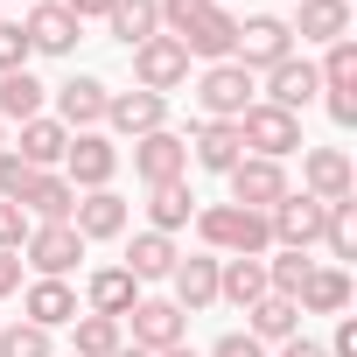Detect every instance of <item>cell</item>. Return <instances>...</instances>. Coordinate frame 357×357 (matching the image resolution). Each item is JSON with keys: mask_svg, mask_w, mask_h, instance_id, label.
I'll use <instances>...</instances> for the list:
<instances>
[{"mask_svg": "<svg viewBox=\"0 0 357 357\" xmlns=\"http://www.w3.org/2000/svg\"><path fill=\"white\" fill-rule=\"evenodd\" d=\"M63 8H70L77 22H105V15H112V0H63Z\"/></svg>", "mask_w": 357, "mask_h": 357, "instance_id": "f6af8a7d", "label": "cell"}, {"mask_svg": "<svg viewBox=\"0 0 357 357\" xmlns=\"http://www.w3.org/2000/svg\"><path fill=\"white\" fill-rule=\"evenodd\" d=\"M43 105H50V84H36L29 70L0 77V126H29V119H43Z\"/></svg>", "mask_w": 357, "mask_h": 357, "instance_id": "83f0119b", "label": "cell"}, {"mask_svg": "<svg viewBox=\"0 0 357 357\" xmlns=\"http://www.w3.org/2000/svg\"><path fill=\"white\" fill-rule=\"evenodd\" d=\"M197 238H204V252H218V259H266V252H273L266 211H245V204H204V211H197Z\"/></svg>", "mask_w": 357, "mask_h": 357, "instance_id": "6da1fadb", "label": "cell"}, {"mask_svg": "<svg viewBox=\"0 0 357 357\" xmlns=\"http://www.w3.org/2000/svg\"><path fill=\"white\" fill-rule=\"evenodd\" d=\"M287 56H294V29H287V15H245V22H238V43H231V63H238V70L266 77V70L287 63Z\"/></svg>", "mask_w": 357, "mask_h": 357, "instance_id": "3957f363", "label": "cell"}, {"mask_svg": "<svg viewBox=\"0 0 357 357\" xmlns=\"http://www.w3.org/2000/svg\"><path fill=\"white\" fill-rule=\"evenodd\" d=\"M211 357H266V343H252L245 329H225V336L211 343Z\"/></svg>", "mask_w": 357, "mask_h": 357, "instance_id": "60d3db41", "label": "cell"}, {"mask_svg": "<svg viewBox=\"0 0 357 357\" xmlns=\"http://www.w3.org/2000/svg\"><path fill=\"white\" fill-rule=\"evenodd\" d=\"M322 350H329V357H357V322H350V315H336V336H329Z\"/></svg>", "mask_w": 357, "mask_h": 357, "instance_id": "7bdbcfd3", "label": "cell"}, {"mask_svg": "<svg viewBox=\"0 0 357 357\" xmlns=\"http://www.w3.org/2000/svg\"><path fill=\"white\" fill-rule=\"evenodd\" d=\"M308 266H315L308 252H280V245H273V252H266V294H287V301H294V287L308 280Z\"/></svg>", "mask_w": 357, "mask_h": 357, "instance_id": "e575fe53", "label": "cell"}, {"mask_svg": "<svg viewBox=\"0 0 357 357\" xmlns=\"http://www.w3.org/2000/svg\"><path fill=\"white\" fill-rule=\"evenodd\" d=\"M0 357H56V343L36 322H0Z\"/></svg>", "mask_w": 357, "mask_h": 357, "instance_id": "d590c367", "label": "cell"}, {"mask_svg": "<svg viewBox=\"0 0 357 357\" xmlns=\"http://www.w3.org/2000/svg\"><path fill=\"white\" fill-rule=\"evenodd\" d=\"M133 175L147 190H161V183H183L190 175V140L175 133V126H161V133H140L133 140Z\"/></svg>", "mask_w": 357, "mask_h": 357, "instance_id": "9c48e42d", "label": "cell"}, {"mask_svg": "<svg viewBox=\"0 0 357 357\" xmlns=\"http://www.w3.org/2000/svg\"><path fill=\"white\" fill-rule=\"evenodd\" d=\"M105 105H112V84L91 77V70H77V77L56 84V119H63L70 133H98V126H105Z\"/></svg>", "mask_w": 357, "mask_h": 357, "instance_id": "30bf717a", "label": "cell"}, {"mask_svg": "<svg viewBox=\"0 0 357 357\" xmlns=\"http://www.w3.org/2000/svg\"><path fill=\"white\" fill-rule=\"evenodd\" d=\"M301 197L315 204H350L357 197V168L343 147H301Z\"/></svg>", "mask_w": 357, "mask_h": 357, "instance_id": "52a82bcc", "label": "cell"}, {"mask_svg": "<svg viewBox=\"0 0 357 357\" xmlns=\"http://www.w3.org/2000/svg\"><path fill=\"white\" fill-rule=\"evenodd\" d=\"M29 231H36V225H29V211L0 197V252H22V245H29Z\"/></svg>", "mask_w": 357, "mask_h": 357, "instance_id": "f35d334b", "label": "cell"}, {"mask_svg": "<svg viewBox=\"0 0 357 357\" xmlns=\"http://www.w3.org/2000/svg\"><path fill=\"white\" fill-rule=\"evenodd\" d=\"M231 126H238L245 154H259V161H280V154H301V147H308V140H301V112H280V105H266V98H252Z\"/></svg>", "mask_w": 357, "mask_h": 357, "instance_id": "7a4b0ae2", "label": "cell"}, {"mask_svg": "<svg viewBox=\"0 0 357 357\" xmlns=\"http://www.w3.org/2000/svg\"><path fill=\"white\" fill-rule=\"evenodd\" d=\"M245 336H252V343H287V336H301V308H294L287 294H259V301L245 308Z\"/></svg>", "mask_w": 357, "mask_h": 357, "instance_id": "484cf974", "label": "cell"}, {"mask_svg": "<svg viewBox=\"0 0 357 357\" xmlns=\"http://www.w3.org/2000/svg\"><path fill=\"white\" fill-rule=\"evenodd\" d=\"M77 259H84V238L70 225H36L29 245H22V266H36V280H63Z\"/></svg>", "mask_w": 357, "mask_h": 357, "instance_id": "7c38bea8", "label": "cell"}, {"mask_svg": "<svg viewBox=\"0 0 357 357\" xmlns=\"http://www.w3.org/2000/svg\"><path fill=\"white\" fill-rule=\"evenodd\" d=\"M259 98H266V105H280V112H301V105H315V98H322V77H315V63H308V56H287V63H273V70L259 77Z\"/></svg>", "mask_w": 357, "mask_h": 357, "instance_id": "9a60e30c", "label": "cell"}, {"mask_svg": "<svg viewBox=\"0 0 357 357\" xmlns=\"http://www.w3.org/2000/svg\"><path fill=\"white\" fill-rule=\"evenodd\" d=\"M252 98H259V77L252 70H238V63H204L197 70V112L204 119H238Z\"/></svg>", "mask_w": 357, "mask_h": 357, "instance_id": "5b68a950", "label": "cell"}, {"mask_svg": "<svg viewBox=\"0 0 357 357\" xmlns=\"http://www.w3.org/2000/svg\"><path fill=\"white\" fill-rule=\"evenodd\" d=\"M105 29H112V43L140 50V43H154V36H161V8H154V0H112Z\"/></svg>", "mask_w": 357, "mask_h": 357, "instance_id": "4dcf8cb0", "label": "cell"}, {"mask_svg": "<svg viewBox=\"0 0 357 357\" xmlns=\"http://www.w3.org/2000/svg\"><path fill=\"white\" fill-rule=\"evenodd\" d=\"M29 175H36V168H29V161H22V154L8 147V154H0V197H8V204H22V190H29Z\"/></svg>", "mask_w": 357, "mask_h": 357, "instance_id": "ab89813d", "label": "cell"}, {"mask_svg": "<svg viewBox=\"0 0 357 357\" xmlns=\"http://www.w3.org/2000/svg\"><path fill=\"white\" fill-rule=\"evenodd\" d=\"M119 329H133V350H147V357H161V350H175V343H190V315L175 308L168 294H140L133 315H126Z\"/></svg>", "mask_w": 357, "mask_h": 357, "instance_id": "277c9868", "label": "cell"}, {"mask_svg": "<svg viewBox=\"0 0 357 357\" xmlns=\"http://www.w3.org/2000/svg\"><path fill=\"white\" fill-rule=\"evenodd\" d=\"M112 175H119V147L105 133H70L63 147V183L84 197V190H112Z\"/></svg>", "mask_w": 357, "mask_h": 357, "instance_id": "ba28073f", "label": "cell"}, {"mask_svg": "<svg viewBox=\"0 0 357 357\" xmlns=\"http://www.w3.org/2000/svg\"><path fill=\"white\" fill-rule=\"evenodd\" d=\"M322 105H329L336 126H357V84H350V91H322Z\"/></svg>", "mask_w": 357, "mask_h": 357, "instance_id": "b9f144b4", "label": "cell"}, {"mask_svg": "<svg viewBox=\"0 0 357 357\" xmlns=\"http://www.w3.org/2000/svg\"><path fill=\"white\" fill-rule=\"evenodd\" d=\"M29 36H22V22H0V77H8V70H29Z\"/></svg>", "mask_w": 357, "mask_h": 357, "instance_id": "74e56055", "label": "cell"}, {"mask_svg": "<svg viewBox=\"0 0 357 357\" xmlns=\"http://www.w3.org/2000/svg\"><path fill=\"white\" fill-rule=\"evenodd\" d=\"M266 225H273V245H280V252H308V245L322 238V204L301 197V190H287V197L266 211Z\"/></svg>", "mask_w": 357, "mask_h": 357, "instance_id": "5bb4252c", "label": "cell"}, {"mask_svg": "<svg viewBox=\"0 0 357 357\" xmlns=\"http://www.w3.org/2000/svg\"><path fill=\"white\" fill-rule=\"evenodd\" d=\"M315 77H322V91H350V84H357V43H350V36L329 43V56L315 63Z\"/></svg>", "mask_w": 357, "mask_h": 357, "instance_id": "8d00e7d4", "label": "cell"}, {"mask_svg": "<svg viewBox=\"0 0 357 357\" xmlns=\"http://www.w3.org/2000/svg\"><path fill=\"white\" fill-rule=\"evenodd\" d=\"M0 154H8V126H0Z\"/></svg>", "mask_w": 357, "mask_h": 357, "instance_id": "681fc988", "label": "cell"}, {"mask_svg": "<svg viewBox=\"0 0 357 357\" xmlns=\"http://www.w3.org/2000/svg\"><path fill=\"white\" fill-rule=\"evenodd\" d=\"M183 225H197V197H190V183H161V190H147V231L175 238Z\"/></svg>", "mask_w": 357, "mask_h": 357, "instance_id": "4316f807", "label": "cell"}, {"mask_svg": "<svg viewBox=\"0 0 357 357\" xmlns=\"http://www.w3.org/2000/svg\"><path fill=\"white\" fill-rule=\"evenodd\" d=\"M322 245H329V259H357V197L322 204Z\"/></svg>", "mask_w": 357, "mask_h": 357, "instance_id": "836d02e7", "label": "cell"}, {"mask_svg": "<svg viewBox=\"0 0 357 357\" xmlns=\"http://www.w3.org/2000/svg\"><path fill=\"white\" fill-rule=\"evenodd\" d=\"M294 308L301 315H343L350 308V273L343 266H308V280L294 287Z\"/></svg>", "mask_w": 357, "mask_h": 357, "instance_id": "d4e9b609", "label": "cell"}, {"mask_svg": "<svg viewBox=\"0 0 357 357\" xmlns=\"http://www.w3.org/2000/svg\"><path fill=\"white\" fill-rule=\"evenodd\" d=\"M70 231L91 245V238H126V197L119 190H84L70 204Z\"/></svg>", "mask_w": 357, "mask_h": 357, "instance_id": "d6986e66", "label": "cell"}, {"mask_svg": "<svg viewBox=\"0 0 357 357\" xmlns=\"http://www.w3.org/2000/svg\"><path fill=\"white\" fill-rule=\"evenodd\" d=\"M168 301L183 308V315H197V308H211L218 301V252H183L175 259V273H168Z\"/></svg>", "mask_w": 357, "mask_h": 357, "instance_id": "ffe728a7", "label": "cell"}, {"mask_svg": "<svg viewBox=\"0 0 357 357\" xmlns=\"http://www.w3.org/2000/svg\"><path fill=\"white\" fill-rule=\"evenodd\" d=\"M175 259H183V252H175V238H161V231H133V245H126V273H133L140 287H147V280H168Z\"/></svg>", "mask_w": 357, "mask_h": 357, "instance_id": "f1b7e54d", "label": "cell"}, {"mask_svg": "<svg viewBox=\"0 0 357 357\" xmlns=\"http://www.w3.org/2000/svg\"><path fill=\"white\" fill-rule=\"evenodd\" d=\"M301 43H343L350 36V0H294V22H287Z\"/></svg>", "mask_w": 357, "mask_h": 357, "instance_id": "cb8c5ba5", "label": "cell"}, {"mask_svg": "<svg viewBox=\"0 0 357 357\" xmlns=\"http://www.w3.org/2000/svg\"><path fill=\"white\" fill-rule=\"evenodd\" d=\"M175 43H183L190 50V63H231V43H238V15L225 8V0H211V8L183 29V36H175Z\"/></svg>", "mask_w": 357, "mask_h": 357, "instance_id": "8fae6325", "label": "cell"}, {"mask_svg": "<svg viewBox=\"0 0 357 357\" xmlns=\"http://www.w3.org/2000/svg\"><path fill=\"white\" fill-rule=\"evenodd\" d=\"M112 357H147V350H133V343H119V350H112Z\"/></svg>", "mask_w": 357, "mask_h": 357, "instance_id": "c3c4849f", "label": "cell"}, {"mask_svg": "<svg viewBox=\"0 0 357 357\" xmlns=\"http://www.w3.org/2000/svg\"><path fill=\"white\" fill-rule=\"evenodd\" d=\"M70 204H77V190L63 183L56 168H36V175H29V190H22L29 225H70Z\"/></svg>", "mask_w": 357, "mask_h": 357, "instance_id": "603a6c76", "label": "cell"}, {"mask_svg": "<svg viewBox=\"0 0 357 357\" xmlns=\"http://www.w3.org/2000/svg\"><path fill=\"white\" fill-rule=\"evenodd\" d=\"M133 301H140V280H133L126 266H98V273L84 280V315H112V322H126Z\"/></svg>", "mask_w": 357, "mask_h": 357, "instance_id": "7402d4cb", "label": "cell"}, {"mask_svg": "<svg viewBox=\"0 0 357 357\" xmlns=\"http://www.w3.org/2000/svg\"><path fill=\"white\" fill-rule=\"evenodd\" d=\"M22 36H29V50H36V56H70V50H77V36H84V22L63 8V0H36L29 22H22Z\"/></svg>", "mask_w": 357, "mask_h": 357, "instance_id": "4fadbf2b", "label": "cell"}, {"mask_svg": "<svg viewBox=\"0 0 357 357\" xmlns=\"http://www.w3.org/2000/svg\"><path fill=\"white\" fill-rule=\"evenodd\" d=\"M126 56H133V84L154 91V98H168V91H183V84H190V50L175 43V36H154V43L126 50Z\"/></svg>", "mask_w": 357, "mask_h": 357, "instance_id": "8992f818", "label": "cell"}, {"mask_svg": "<svg viewBox=\"0 0 357 357\" xmlns=\"http://www.w3.org/2000/svg\"><path fill=\"white\" fill-rule=\"evenodd\" d=\"M266 294V259H218V301L252 308Z\"/></svg>", "mask_w": 357, "mask_h": 357, "instance_id": "1f68e13d", "label": "cell"}, {"mask_svg": "<svg viewBox=\"0 0 357 357\" xmlns=\"http://www.w3.org/2000/svg\"><path fill=\"white\" fill-rule=\"evenodd\" d=\"M225 183H231V204H245V211H273V204L287 197V168H280V161L245 154V161L225 175Z\"/></svg>", "mask_w": 357, "mask_h": 357, "instance_id": "e0dca14e", "label": "cell"}, {"mask_svg": "<svg viewBox=\"0 0 357 357\" xmlns=\"http://www.w3.org/2000/svg\"><path fill=\"white\" fill-rule=\"evenodd\" d=\"M190 161L211 168V175H231V168L245 161L238 126H231V119H197V126H190Z\"/></svg>", "mask_w": 357, "mask_h": 357, "instance_id": "ac0fdd59", "label": "cell"}, {"mask_svg": "<svg viewBox=\"0 0 357 357\" xmlns=\"http://www.w3.org/2000/svg\"><path fill=\"white\" fill-rule=\"evenodd\" d=\"M161 357H204V350H190V343H175V350H161Z\"/></svg>", "mask_w": 357, "mask_h": 357, "instance_id": "7dc6e473", "label": "cell"}, {"mask_svg": "<svg viewBox=\"0 0 357 357\" xmlns=\"http://www.w3.org/2000/svg\"><path fill=\"white\" fill-rule=\"evenodd\" d=\"M280 357H329V350H322V343H308V336H287V343H280Z\"/></svg>", "mask_w": 357, "mask_h": 357, "instance_id": "bcb514c9", "label": "cell"}, {"mask_svg": "<svg viewBox=\"0 0 357 357\" xmlns=\"http://www.w3.org/2000/svg\"><path fill=\"white\" fill-rule=\"evenodd\" d=\"M29 280H22V252H0V301H8V294H22Z\"/></svg>", "mask_w": 357, "mask_h": 357, "instance_id": "ee69618b", "label": "cell"}, {"mask_svg": "<svg viewBox=\"0 0 357 357\" xmlns=\"http://www.w3.org/2000/svg\"><path fill=\"white\" fill-rule=\"evenodd\" d=\"M63 147H70V126L43 112V119H29V126H22V147H15V154H22L29 168H63Z\"/></svg>", "mask_w": 357, "mask_h": 357, "instance_id": "f546056e", "label": "cell"}, {"mask_svg": "<svg viewBox=\"0 0 357 357\" xmlns=\"http://www.w3.org/2000/svg\"><path fill=\"white\" fill-rule=\"evenodd\" d=\"M119 343H126V329L112 315H77L70 322V357H112Z\"/></svg>", "mask_w": 357, "mask_h": 357, "instance_id": "d6a6232c", "label": "cell"}, {"mask_svg": "<svg viewBox=\"0 0 357 357\" xmlns=\"http://www.w3.org/2000/svg\"><path fill=\"white\" fill-rule=\"evenodd\" d=\"M105 126L112 133H126V140H140V133H161L168 126V98H154V91H112V105H105Z\"/></svg>", "mask_w": 357, "mask_h": 357, "instance_id": "44dd1931", "label": "cell"}, {"mask_svg": "<svg viewBox=\"0 0 357 357\" xmlns=\"http://www.w3.org/2000/svg\"><path fill=\"white\" fill-rule=\"evenodd\" d=\"M77 315H84V308H77V287H70V280H29V287H22V322H36V329L56 336V329H70Z\"/></svg>", "mask_w": 357, "mask_h": 357, "instance_id": "2e32d148", "label": "cell"}]
</instances>
